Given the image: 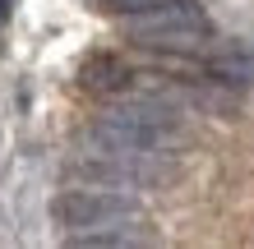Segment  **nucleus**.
Wrapping results in <instances>:
<instances>
[{
  "instance_id": "1",
  "label": "nucleus",
  "mask_w": 254,
  "mask_h": 249,
  "mask_svg": "<svg viewBox=\"0 0 254 249\" xmlns=\"http://www.w3.org/2000/svg\"><path fill=\"white\" fill-rule=\"evenodd\" d=\"M181 139V106L162 93H134L88 125L83 148L93 152H171Z\"/></svg>"
},
{
  "instance_id": "2",
  "label": "nucleus",
  "mask_w": 254,
  "mask_h": 249,
  "mask_svg": "<svg viewBox=\"0 0 254 249\" xmlns=\"http://www.w3.org/2000/svg\"><path fill=\"white\" fill-rule=\"evenodd\" d=\"M51 222L65 231V236H88V231H111V226H129L143 222L139 199L116 189H65V194L51 199Z\"/></svg>"
},
{
  "instance_id": "3",
  "label": "nucleus",
  "mask_w": 254,
  "mask_h": 249,
  "mask_svg": "<svg viewBox=\"0 0 254 249\" xmlns=\"http://www.w3.org/2000/svg\"><path fill=\"white\" fill-rule=\"evenodd\" d=\"M129 37L157 51H194L213 42V19L199 0H162L153 9L129 14Z\"/></svg>"
},
{
  "instance_id": "4",
  "label": "nucleus",
  "mask_w": 254,
  "mask_h": 249,
  "mask_svg": "<svg viewBox=\"0 0 254 249\" xmlns=\"http://www.w3.org/2000/svg\"><path fill=\"white\" fill-rule=\"evenodd\" d=\"M167 152H93L83 148L69 162V175H79L88 185H121V189H143L167 180Z\"/></svg>"
},
{
  "instance_id": "5",
  "label": "nucleus",
  "mask_w": 254,
  "mask_h": 249,
  "mask_svg": "<svg viewBox=\"0 0 254 249\" xmlns=\"http://www.w3.org/2000/svg\"><path fill=\"white\" fill-rule=\"evenodd\" d=\"M129 65L116 60V55H88L83 69H79V83L88 88V93H125L129 88Z\"/></svg>"
},
{
  "instance_id": "6",
  "label": "nucleus",
  "mask_w": 254,
  "mask_h": 249,
  "mask_svg": "<svg viewBox=\"0 0 254 249\" xmlns=\"http://www.w3.org/2000/svg\"><path fill=\"white\" fill-rule=\"evenodd\" d=\"M217 83H254V51H236V55H217V60L203 65Z\"/></svg>"
},
{
  "instance_id": "7",
  "label": "nucleus",
  "mask_w": 254,
  "mask_h": 249,
  "mask_svg": "<svg viewBox=\"0 0 254 249\" xmlns=\"http://www.w3.org/2000/svg\"><path fill=\"white\" fill-rule=\"evenodd\" d=\"M107 14H139V9H153V5H162V0H97Z\"/></svg>"
},
{
  "instance_id": "8",
  "label": "nucleus",
  "mask_w": 254,
  "mask_h": 249,
  "mask_svg": "<svg viewBox=\"0 0 254 249\" xmlns=\"http://www.w3.org/2000/svg\"><path fill=\"white\" fill-rule=\"evenodd\" d=\"M9 9H14V0H0V23L9 19Z\"/></svg>"
}]
</instances>
